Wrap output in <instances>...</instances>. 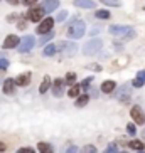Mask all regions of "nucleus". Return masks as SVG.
Returning <instances> with one entry per match:
<instances>
[{
  "instance_id": "nucleus-2",
  "label": "nucleus",
  "mask_w": 145,
  "mask_h": 153,
  "mask_svg": "<svg viewBox=\"0 0 145 153\" xmlns=\"http://www.w3.org/2000/svg\"><path fill=\"white\" fill-rule=\"evenodd\" d=\"M110 34L115 36L117 39H122V41H128V39L135 37V30L130 25H111L110 27Z\"/></svg>"
},
{
  "instance_id": "nucleus-20",
  "label": "nucleus",
  "mask_w": 145,
  "mask_h": 153,
  "mask_svg": "<svg viewBox=\"0 0 145 153\" xmlns=\"http://www.w3.org/2000/svg\"><path fill=\"white\" fill-rule=\"evenodd\" d=\"M37 148H39V152H41V153H54V150H52V145L46 143V141L37 143Z\"/></svg>"
},
{
  "instance_id": "nucleus-18",
  "label": "nucleus",
  "mask_w": 145,
  "mask_h": 153,
  "mask_svg": "<svg viewBox=\"0 0 145 153\" xmlns=\"http://www.w3.org/2000/svg\"><path fill=\"white\" fill-rule=\"evenodd\" d=\"M56 52H58V45H54V44H47L44 47V51H42V54H44L46 57H51V56H54Z\"/></svg>"
},
{
  "instance_id": "nucleus-13",
  "label": "nucleus",
  "mask_w": 145,
  "mask_h": 153,
  "mask_svg": "<svg viewBox=\"0 0 145 153\" xmlns=\"http://www.w3.org/2000/svg\"><path fill=\"white\" fill-rule=\"evenodd\" d=\"M74 7L78 9H96V4L93 0H74Z\"/></svg>"
},
{
  "instance_id": "nucleus-30",
  "label": "nucleus",
  "mask_w": 145,
  "mask_h": 153,
  "mask_svg": "<svg viewBox=\"0 0 145 153\" xmlns=\"http://www.w3.org/2000/svg\"><path fill=\"white\" fill-rule=\"evenodd\" d=\"M100 2L105 5H110V7H118L120 5V0H100Z\"/></svg>"
},
{
  "instance_id": "nucleus-25",
  "label": "nucleus",
  "mask_w": 145,
  "mask_h": 153,
  "mask_svg": "<svg viewBox=\"0 0 145 153\" xmlns=\"http://www.w3.org/2000/svg\"><path fill=\"white\" fill-rule=\"evenodd\" d=\"M81 153H98V150H96V146H93V145H86V146L81 148Z\"/></svg>"
},
{
  "instance_id": "nucleus-37",
  "label": "nucleus",
  "mask_w": 145,
  "mask_h": 153,
  "mask_svg": "<svg viewBox=\"0 0 145 153\" xmlns=\"http://www.w3.org/2000/svg\"><path fill=\"white\" fill-rule=\"evenodd\" d=\"M36 2H37V0H24V4H25V5H29V7H31V5H34Z\"/></svg>"
},
{
  "instance_id": "nucleus-6",
  "label": "nucleus",
  "mask_w": 145,
  "mask_h": 153,
  "mask_svg": "<svg viewBox=\"0 0 145 153\" xmlns=\"http://www.w3.org/2000/svg\"><path fill=\"white\" fill-rule=\"evenodd\" d=\"M130 116L133 118L135 125H144L145 123V113L142 111L140 106H133V108L130 109Z\"/></svg>"
},
{
  "instance_id": "nucleus-34",
  "label": "nucleus",
  "mask_w": 145,
  "mask_h": 153,
  "mask_svg": "<svg viewBox=\"0 0 145 153\" xmlns=\"http://www.w3.org/2000/svg\"><path fill=\"white\" fill-rule=\"evenodd\" d=\"M17 153H36V150H34V148H29V146H25V148H19Z\"/></svg>"
},
{
  "instance_id": "nucleus-10",
  "label": "nucleus",
  "mask_w": 145,
  "mask_h": 153,
  "mask_svg": "<svg viewBox=\"0 0 145 153\" xmlns=\"http://www.w3.org/2000/svg\"><path fill=\"white\" fill-rule=\"evenodd\" d=\"M52 94L56 98H61L64 94V81L63 79H56L54 84H52Z\"/></svg>"
},
{
  "instance_id": "nucleus-32",
  "label": "nucleus",
  "mask_w": 145,
  "mask_h": 153,
  "mask_svg": "<svg viewBox=\"0 0 145 153\" xmlns=\"http://www.w3.org/2000/svg\"><path fill=\"white\" fill-rule=\"evenodd\" d=\"M63 153H78V146H76V145H69V146L64 148Z\"/></svg>"
},
{
  "instance_id": "nucleus-4",
  "label": "nucleus",
  "mask_w": 145,
  "mask_h": 153,
  "mask_svg": "<svg viewBox=\"0 0 145 153\" xmlns=\"http://www.w3.org/2000/svg\"><path fill=\"white\" fill-rule=\"evenodd\" d=\"M117 99L120 101V103H123V104H127V103H130V98H132V89H130V84H123V86H120V89L117 91Z\"/></svg>"
},
{
  "instance_id": "nucleus-14",
  "label": "nucleus",
  "mask_w": 145,
  "mask_h": 153,
  "mask_svg": "<svg viewBox=\"0 0 145 153\" xmlns=\"http://www.w3.org/2000/svg\"><path fill=\"white\" fill-rule=\"evenodd\" d=\"M15 86H27L31 82V72H25V74H20L14 79Z\"/></svg>"
},
{
  "instance_id": "nucleus-7",
  "label": "nucleus",
  "mask_w": 145,
  "mask_h": 153,
  "mask_svg": "<svg viewBox=\"0 0 145 153\" xmlns=\"http://www.w3.org/2000/svg\"><path fill=\"white\" fill-rule=\"evenodd\" d=\"M36 41H34V37L32 36H25L22 41L19 42V52H29V51L34 47Z\"/></svg>"
},
{
  "instance_id": "nucleus-19",
  "label": "nucleus",
  "mask_w": 145,
  "mask_h": 153,
  "mask_svg": "<svg viewBox=\"0 0 145 153\" xmlns=\"http://www.w3.org/2000/svg\"><path fill=\"white\" fill-rule=\"evenodd\" d=\"M88 101H90V96L88 94H79L76 98V103L74 104H76V108H83V106H86L88 104Z\"/></svg>"
},
{
  "instance_id": "nucleus-22",
  "label": "nucleus",
  "mask_w": 145,
  "mask_h": 153,
  "mask_svg": "<svg viewBox=\"0 0 145 153\" xmlns=\"http://www.w3.org/2000/svg\"><path fill=\"white\" fill-rule=\"evenodd\" d=\"M79 94H81V88H79V84H74L71 89L68 91V96H69V98H78Z\"/></svg>"
},
{
  "instance_id": "nucleus-5",
  "label": "nucleus",
  "mask_w": 145,
  "mask_h": 153,
  "mask_svg": "<svg viewBox=\"0 0 145 153\" xmlns=\"http://www.w3.org/2000/svg\"><path fill=\"white\" fill-rule=\"evenodd\" d=\"M54 19H51V17H47V19H44V20H41L39 22V25H37V34H47V32H52V25H54Z\"/></svg>"
},
{
  "instance_id": "nucleus-16",
  "label": "nucleus",
  "mask_w": 145,
  "mask_h": 153,
  "mask_svg": "<svg viewBox=\"0 0 145 153\" xmlns=\"http://www.w3.org/2000/svg\"><path fill=\"white\" fill-rule=\"evenodd\" d=\"M117 88V84H115V81H105L103 84H101V93H105V94H110V93H113V89Z\"/></svg>"
},
{
  "instance_id": "nucleus-17",
  "label": "nucleus",
  "mask_w": 145,
  "mask_h": 153,
  "mask_svg": "<svg viewBox=\"0 0 145 153\" xmlns=\"http://www.w3.org/2000/svg\"><path fill=\"white\" fill-rule=\"evenodd\" d=\"M51 77L49 76H44V79H42V82H41V88H39V93L41 94H44V93H47V91L51 89Z\"/></svg>"
},
{
  "instance_id": "nucleus-39",
  "label": "nucleus",
  "mask_w": 145,
  "mask_h": 153,
  "mask_svg": "<svg viewBox=\"0 0 145 153\" xmlns=\"http://www.w3.org/2000/svg\"><path fill=\"white\" fill-rule=\"evenodd\" d=\"M9 2H10V4H17L19 0H9Z\"/></svg>"
},
{
  "instance_id": "nucleus-21",
  "label": "nucleus",
  "mask_w": 145,
  "mask_h": 153,
  "mask_svg": "<svg viewBox=\"0 0 145 153\" xmlns=\"http://www.w3.org/2000/svg\"><path fill=\"white\" fill-rule=\"evenodd\" d=\"M128 146H130L132 150H137V152H142V150L145 148V145L142 143L140 140H132L130 143H128Z\"/></svg>"
},
{
  "instance_id": "nucleus-15",
  "label": "nucleus",
  "mask_w": 145,
  "mask_h": 153,
  "mask_svg": "<svg viewBox=\"0 0 145 153\" xmlns=\"http://www.w3.org/2000/svg\"><path fill=\"white\" fill-rule=\"evenodd\" d=\"M14 91H15V82L14 79H5L4 81V93L5 94H14Z\"/></svg>"
},
{
  "instance_id": "nucleus-41",
  "label": "nucleus",
  "mask_w": 145,
  "mask_h": 153,
  "mask_svg": "<svg viewBox=\"0 0 145 153\" xmlns=\"http://www.w3.org/2000/svg\"><path fill=\"white\" fill-rule=\"evenodd\" d=\"M144 135H145V133H144Z\"/></svg>"
},
{
  "instance_id": "nucleus-1",
  "label": "nucleus",
  "mask_w": 145,
  "mask_h": 153,
  "mask_svg": "<svg viewBox=\"0 0 145 153\" xmlns=\"http://www.w3.org/2000/svg\"><path fill=\"white\" fill-rule=\"evenodd\" d=\"M84 32H86V24L79 19H72V22H69V27L66 30V36L69 39H81Z\"/></svg>"
},
{
  "instance_id": "nucleus-28",
  "label": "nucleus",
  "mask_w": 145,
  "mask_h": 153,
  "mask_svg": "<svg viewBox=\"0 0 145 153\" xmlns=\"http://www.w3.org/2000/svg\"><path fill=\"white\" fill-rule=\"evenodd\" d=\"M91 81H93V76L86 77V79H84L83 82H79V88H81V89H88V86L91 84Z\"/></svg>"
},
{
  "instance_id": "nucleus-27",
  "label": "nucleus",
  "mask_w": 145,
  "mask_h": 153,
  "mask_svg": "<svg viewBox=\"0 0 145 153\" xmlns=\"http://www.w3.org/2000/svg\"><path fill=\"white\" fill-rule=\"evenodd\" d=\"M54 37V32H47V34H44V36L41 37V41H39V44H46L47 41H51Z\"/></svg>"
},
{
  "instance_id": "nucleus-12",
  "label": "nucleus",
  "mask_w": 145,
  "mask_h": 153,
  "mask_svg": "<svg viewBox=\"0 0 145 153\" xmlns=\"http://www.w3.org/2000/svg\"><path fill=\"white\" fill-rule=\"evenodd\" d=\"M19 37L17 36H7L5 37V41H4V49H14V47H17L19 45Z\"/></svg>"
},
{
  "instance_id": "nucleus-3",
  "label": "nucleus",
  "mask_w": 145,
  "mask_h": 153,
  "mask_svg": "<svg viewBox=\"0 0 145 153\" xmlns=\"http://www.w3.org/2000/svg\"><path fill=\"white\" fill-rule=\"evenodd\" d=\"M101 49H103L101 39H90L86 44L83 45V54L84 56H96Z\"/></svg>"
},
{
  "instance_id": "nucleus-33",
  "label": "nucleus",
  "mask_w": 145,
  "mask_h": 153,
  "mask_svg": "<svg viewBox=\"0 0 145 153\" xmlns=\"http://www.w3.org/2000/svg\"><path fill=\"white\" fill-rule=\"evenodd\" d=\"M66 17H68V12H66V10H63V12H59V14H58L56 20H58V22H63V20H64Z\"/></svg>"
},
{
  "instance_id": "nucleus-23",
  "label": "nucleus",
  "mask_w": 145,
  "mask_h": 153,
  "mask_svg": "<svg viewBox=\"0 0 145 153\" xmlns=\"http://www.w3.org/2000/svg\"><path fill=\"white\" fill-rule=\"evenodd\" d=\"M74 81H76V74H74V72H68L66 77H64V84H72L74 86Z\"/></svg>"
},
{
  "instance_id": "nucleus-8",
  "label": "nucleus",
  "mask_w": 145,
  "mask_h": 153,
  "mask_svg": "<svg viewBox=\"0 0 145 153\" xmlns=\"http://www.w3.org/2000/svg\"><path fill=\"white\" fill-rule=\"evenodd\" d=\"M58 47H61L63 54H64V56H68V57H71V56H74V54L78 52V45H76V44H72V42H61Z\"/></svg>"
},
{
  "instance_id": "nucleus-40",
  "label": "nucleus",
  "mask_w": 145,
  "mask_h": 153,
  "mask_svg": "<svg viewBox=\"0 0 145 153\" xmlns=\"http://www.w3.org/2000/svg\"><path fill=\"white\" fill-rule=\"evenodd\" d=\"M118 153H127V152H118Z\"/></svg>"
},
{
  "instance_id": "nucleus-31",
  "label": "nucleus",
  "mask_w": 145,
  "mask_h": 153,
  "mask_svg": "<svg viewBox=\"0 0 145 153\" xmlns=\"http://www.w3.org/2000/svg\"><path fill=\"white\" fill-rule=\"evenodd\" d=\"M7 68H9V59L0 57V71H5Z\"/></svg>"
},
{
  "instance_id": "nucleus-24",
  "label": "nucleus",
  "mask_w": 145,
  "mask_h": 153,
  "mask_svg": "<svg viewBox=\"0 0 145 153\" xmlns=\"http://www.w3.org/2000/svg\"><path fill=\"white\" fill-rule=\"evenodd\" d=\"M103 153H118V145L117 143H110L106 148H105Z\"/></svg>"
},
{
  "instance_id": "nucleus-38",
  "label": "nucleus",
  "mask_w": 145,
  "mask_h": 153,
  "mask_svg": "<svg viewBox=\"0 0 145 153\" xmlns=\"http://www.w3.org/2000/svg\"><path fill=\"white\" fill-rule=\"evenodd\" d=\"M5 150H7V146H5V143H2V141H0V152H5Z\"/></svg>"
},
{
  "instance_id": "nucleus-36",
  "label": "nucleus",
  "mask_w": 145,
  "mask_h": 153,
  "mask_svg": "<svg viewBox=\"0 0 145 153\" xmlns=\"http://www.w3.org/2000/svg\"><path fill=\"white\" fill-rule=\"evenodd\" d=\"M137 79H140V81L145 82V69H144V71H138V74H137Z\"/></svg>"
},
{
  "instance_id": "nucleus-29",
  "label": "nucleus",
  "mask_w": 145,
  "mask_h": 153,
  "mask_svg": "<svg viewBox=\"0 0 145 153\" xmlns=\"http://www.w3.org/2000/svg\"><path fill=\"white\" fill-rule=\"evenodd\" d=\"M127 133H128V135H132V136H135V133H137V126L133 125V123H128V125H127Z\"/></svg>"
},
{
  "instance_id": "nucleus-11",
  "label": "nucleus",
  "mask_w": 145,
  "mask_h": 153,
  "mask_svg": "<svg viewBox=\"0 0 145 153\" xmlns=\"http://www.w3.org/2000/svg\"><path fill=\"white\" fill-rule=\"evenodd\" d=\"M59 7V0H44L41 4V9L46 12H52V10H56Z\"/></svg>"
},
{
  "instance_id": "nucleus-26",
  "label": "nucleus",
  "mask_w": 145,
  "mask_h": 153,
  "mask_svg": "<svg viewBox=\"0 0 145 153\" xmlns=\"http://www.w3.org/2000/svg\"><path fill=\"white\" fill-rule=\"evenodd\" d=\"M95 15L98 19H110V12H108V10H96Z\"/></svg>"
},
{
  "instance_id": "nucleus-9",
  "label": "nucleus",
  "mask_w": 145,
  "mask_h": 153,
  "mask_svg": "<svg viewBox=\"0 0 145 153\" xmlns=\"http://www.w3.org/2000/svg\"><path fill=\"white\" fill-rule=\"evenodd\" d=\"M42 17H44V10L41 7H34V9H31L27 12V19L31 22H41Z\"/></svg>"
},
{
  "instance_id": "nucleus-35",
  "label": "nucleus",
  "mask_w": 145,
  "mask_h": 153,
  "mask_svg": "<svg viewBox=\"0 0 145 153\" xmlns=\"http://www.w3.org/2000/svg\"><path fill=\"white\" fill-rule=\"evenodd\" d=\"M132 86H133V88H142V86H144V81H140V79H133V82H132Z\"/></svg>"
}]
</instances>
